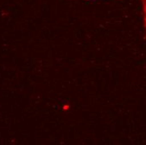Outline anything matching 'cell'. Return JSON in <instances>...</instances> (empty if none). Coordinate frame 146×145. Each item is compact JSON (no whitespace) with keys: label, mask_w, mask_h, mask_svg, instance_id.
<instances>
[{"label":"cell","mask_w":146,"mask_h":145,"mask_svg":"<svg viewBox=\"0 0 146 145\" xmlns=\"http://www.w3.org/2000/svg\"><path fill=\"white\" fill-rule=\"evenodd\" d=\"M142 3V9H143V17H144V23L146 31V0H141Z\"/></svg>","instance_id":"1"}]
</instances>
